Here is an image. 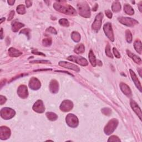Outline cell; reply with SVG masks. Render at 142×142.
Here are the masks:
<instances>
[{
  "instance_id": "29",
  "label": "cell",
  "mask_w": 142,
  "mask_h": 142,
  "mask_svg": "<svg viewBox=\"0 0 142 142\" xmlns=\"http://www.w3.org/2000/svg\"><path fill=\"white\" fill-rule=\"evenodd\" d=\"M46 115L47 116V118L50 121H55L57 119V115L54 113L52 112H47L46 113Z\"/></svg>"
},
{
  "instance_id": "11",
  "label": "cell",
  "mask_w": 142,
  "mask_h": 142,
  "mask_svg": "<svg viewBox=\"0 0 142 142\" xmlns=\"http://www.w3.org/2000/svg\"><path fill=\"white\" fill-rule=\"evenodd\" d=\"M73 106V103L71 101L65 100L62 103L60 106V109L61 111L63 112H69L72 110Z\"/></svg>"
},
{
  "instance_id": "19",
  "label": "cell",
  "mask_w": 142,
  "mask_h": 142,
  "mask_svg": "<svg viewBox=\"0 0 142 142\" xmlns=\"http://www.w3.org/2000/svg\"><path fill=\"white\" fill-rule=\"evenodd\" d=\"M49 89L53 93H56L58 90V83L55 79L52 80L49 84Z\"/></svg>"
},
{
  "instance_id": "10",
  "label": "cell",
  "mask_w": 142,
  "mask_h": 142,
  "mask_svg": "<svg viewBox=\"0 0 142 142\" xmlns=\"http://www.w3.org/2000/svg\"><path fill=\"white\" fill-rule=\"evenodd\" d=\"M11 135V131L6 127H1L0 128V138L2 140L8 139Z\"/></svg>"
},
{
  "instance_id": "21",
  "label": "cell",
  "mask_w": 142,
  "mask_h": 142,
  "mask_svg": "<svg viewBox=\"0 0 142 142\" xmlns=\"http://www.w3.org/2000/svg\"><path fill=\"white\" fill-rule=\"evenodd\" d=\"M127 54H128V55L130 57L132 58V59L133 60V61L135 62L136 63H138V64H140L141 62V60L140 58V57H138L137 56L135 55V54H134L133 53H132V52H130L129 51L127 50Z\"/></svg>"
},
{
  "instance_id": "12",
  "label": "cell",
  "mask_w": 142,
  "mask_h": 142,
  "mask_svg": "<svg viewBox=\"0 0 142 142\" xmlns=\"http://www.w3.org/2000/svg\"><path fill=\"white\" fill-rule=\"evenodd\" d=\"M59 65L62 67L70 69V70H73L76 72L79 71V67L77 66V65H76L75 64H73L71 63L67 62H64V61H62V62L61 61L59 63Z\"/></svg>"
},
{
  "instance_id": "6",
  "label": "cell",
  "mask_w": 142,
  "mask_h": 142,
  "mask_svg": "<svg viewBox=\"0 0 142 142\" xmlns=\"http://www.w3.org/2000/svg\"><path fill=\"white\" fill-rule=\"evenodd\" d=\"M66 122L69 126L75 128L78 124V119L74 114H70L67 116Z\"/></svg>"
},
{
  "instance_id": "31",
  "label": "cell",
  "mask_w": 142,
  "mask_h": 142,
  "mask_svg": "<svg viewBox=\"0 0 142 142\" xmlns=\"http://www.w3.org/2000/svg\"><path fill=\"white\" fill-rule=\"evenodd\" d=\"M126 37L127 41L128 43H131L132 42V35L129 30H127L126 32Z\"/></svg>"
},
{
  "instance_id": "35",
  "label": "cell",
  "mask_w": 142,
  "mask_h": 142,
  "mask_svg": "<svg viewBox=\"0 0 142 142\" xmlns=\"http://www.w3.org/2000/svg\"><path fill=\"white\" fill-rule=\"evenodd\" d=\"M103 113L106 115H110L111 113V110L108 108H105L102 110Z\"/></svg>"
},
{
  "instance_id": "3",
  "label": "cell",
  "mask_w": 142,
  "mask_h": 142,
  "mask_svg": "<svg viewBox=\"0 0 142 142\" xmlns=\"http://www.w3.org/2000/svg\"><path fill=\"white\" fill-rule=\"evenodd\" d=\"M118 122L116 119H112L108 123L104 128V132L107 135H110L115 130L118 126Z\"/></svg>"
},
{
  "instance_id": "49",
  "label": "cell",
  "mask_w": 142,
  "mask_h": 142,
  "mask_svg": "<svg viewBox=\"0 0 142 142\" xmlns=\"http://www.w3.org/2000/svg\"><path fill=\"white\" fill-rule=\"evenodd\" d=\"M141 4H139V5H138V6H139V10H140V12H141Z\"/></svg>"
},
{
  "instance_id": "16",
  "label": "cell",
  "mask_w": 142,
  "mask_h": 142,
  "mask_svg": "<svg viewBox=\"0 0 142 142\" xmlns=\"http://www.w3.org/2000/svg\"><path fill=\"white\" fill-rule=\"evenodd\" d=\"M120 87H121V89L122 92L124 93L127 96L129 97L132 96V92H131V90L128 85H127L125 83H121V84H120Z\"/></svg>"
},
{
  "instance_id": "47",
  "label": "cell",
  "mask_w": 142,
  "mask_h": 142,
  "mask_svg": "<svg viewBox=\"0 0 142 142\" xmlns=\"http://www.w3.org/2000/svg\"><path fill=\"white\" fill-rule=\"evenodd\" d=\"M8 3L10 5H13L14 3V1H9Z\"/></svg>"
},
{
  "instance_id": "39",
  "label": "cell",
  "mask_w": 142,
  "mask_h": 142,
  "mask_svg": "<svg viewBox=\"0 0 142 142\" xmlns=\"http://www.w3.org/2000/svg\"><path fill=\"white\" fill-rule=\"evenodd\" d=\"M30 30L29 29H23V30H22L20 32V34H24L27 36H29V33H30Z\"/></svg>"
},
{
  "instance_id": "15",
  "label": "cell",
  "mask_w": 142,
  "mask_h": 142,
  "mask_svg": "<svg viewBox=\"0 0 142 142\" xmlns=\"http://www.w3.org/2000/svg\"><path fill=\"white\" fill-rule=\"evenodd\" d=\"M17 93L20 97L22 98H27L28 96V90L27 87L24 85L20 86L17 90Z\"/></svg>"
},
{
  "instance_id": "33",
  "label": "cell",
  "mask_w": 142,
  "mask_h": 142,
  "mask_svg": "<svg viewBox=\"0 0 142 142\" xmlns=\"http://www.w3.org/2000/svg\"><path fill=\"white\" fill-rule=\"evenodd\" d=\"M43 44L45 46H49L52 44V39L50 38H46L43 40Z\"/></svg>"
},
{
  "instance_id": "42",
  "label": "cell",
  "mask_w": 142,
  "mask_h": 142,
  "mask_svg": "<svg viewBox=\"0 0 142 142\" xmlns=\"http://www.w3.org/2000/svg\"><path fill=\"white\" fill-rule=\"evenodd\" d=\"M6 101V99L5 97H3L2 96H0V102H1V105H2L3 103H5Z\"/></svg>"
},
{
  "instance_id": "9",
  "label": "cell",
  "mask_w": 142,
  "mask_h": 142,
  "mask_svg": "<svg viewBox=\"0 0 142 142\" xmlns=\"http://www.w3.org/2000/svg\"><path fill=\"white\" fill-rule=\"evenodd\" d=\"M103 30L107 37L111 39L112 41H114V35L112 28V25L110 23H105L103 26Z\"/></svg>"
},
{
  "instance_id": "36",
  "label": "cell",
  "mask_w": 142,
  "mask_h": 142,
  "mask_svg": "<svg viewBox=\"0 0 142 142\" xmlns=\"http://www.w3.org/2000/svg\"><path fill=\"white\" fill-rule=\"evenodd\" d=\"M108 141H120L121 140H120V139L116 136H113L110 138V139H108Z\"/></svg>"
},
{
  "instance_id": "40",
  "label": "cell",
  "mask_w": 142,
  "mask_h": 142,
  "mask_svg": "<svg viewBox=\"0 0 142 142\" xmlns=\"http://www.w3.org/2000/svg\"><path fill=\"white\" fill-rule=\"evenodd\" d=\"M105 14H106V16L109 18V19H111L112 17V13L111 12V11L110 10H107L105 11Z\"/></svg>"
},
{
  "instance_id": "45",
  "label": "cell",
  "mask_w": 142,
  "mask_h": 142,
  "mask_svg": "<svg viewBox=\"0 0 142 142\" xmlns=\"http://www.w3.org/2000/svg\"><path fill=\"white\" fill-rule=\"evenodd\" d=\"M98 5L97 4H96V5H95V6H94V7H93V9H92V10L93 11H97V9H98Z\"/></svg>"
},
{
  "instance_id": "37",
  "label": "cell",
  "mask_w": 142,
  "mask_h": 142,
  "mask_svg": "<svg viewBox=\"0 0 142 142\" xmlns=\"http://www.w3.org/2000/svg\"><path fill=\"white\" fill-rule=\"evenodd\" d=\"M46 31L47 32H49L51 33V34H57L56 30L52 27H49V28H48L47 29Z\"/></svg>"
},
{
  "instance_id": "25",
  "label": "cell",
  "mask_w": 142,
  "mask_h": 142,
  "mask_svg": "<svg viewBox=\"0 0 142 142\" xmlns=\"http://www.w3.org/2000/svg\"><path fill=\"white\" fill-rule=\"evenodd\" d=\"M112 9L114 12H118L119 11H121V4H120V3L118 1H115L113 3Z\"/></svg>"
},
{
  "instance_id": "24",
  "label": "cell",
  "mask_w": 142,
  "mask_h": 142,
  "mask_svg": "<svg viewBox=\"0 0 142 142\" xmlns=\"http://www.w3.org/2000/svg\"><path fill=\"white\" fill-rule=\"evenodd\" d=\"M24 26V24L18 22H14L12 23V31L14 32H16L19 31L20 28H22Z\"/></svg>"
},
{
  "instance_id": "17",
  "label": "cell",
  "mask_w": 142,
  "mask_h": 142,
  "mask_svg": "<svg viewBox=\"0 0 142 142\" xmlns=\"http://www.w3.org/2000/svg\"><path fill=\"white\" fill-rule=\"evenodd\" d=\"M130 105L132 107L133 110L134 111V112L139 116L140 119H141V111L140 108L138 106V104L135 102L132 101L130 102Z\"/></svg>"
},
{
  "instance_id": "43",
  "label": "cell",
  "mask_w": 142,
  "mask_h": 142,
  "mask_svg": "<svg viewBox=\"0 0 142 142\" xmlns=\"http://www.w3.org/2000/svg\"><path fill=\"white\" fill-rule=\"evenodd\" d=\"M49 62L48 61H33L32 62V63H48Z\"/></svg>"
},
{
  "instance_id": "1",
  "label": "cell",
  "mask_w": 142,
  "mask_h": 142,
  "mask_svg": "<svg viewBox=\"0 0 142 142\" xmlns=\"http://www.w3.org/2000/svg\"><path fill=\"white\" fill-rule=\"evenodd\" d=\"M54 8L56 10L61 13L68 14V15L74 16L76 14V10L73 7L68 5L61 4L59 3H55L53 5Z\"/></svg>"
},
{
  "instance_id": "22",
  "label": "cell",
  "mask_w": 142,
  "mask_h": 142,
  "mask_svg": "<svg viewBox=\"0 0 142 142\" xmlns=\"http://www.w3.org/2000/svg\"><path fill=\"white\" fill-rule=\"evenodd\" d=\"M85 47L83 44H79L76 46L74 52L77 54H81L85 52Z\"/></svg>"
},
{
  "instance_id": "5",
  "label": "cell",
  "mask_w": 142,
  "mask_h": 142,
  "mask_svg": "<svg viewBox=\"0 0 142 142\" xmlns=\"http://www.w3.org/2000/svg\"><path fill=\"white\" fill-rule=\"evenodd\" d=\"M118 21L120 22V23L129 27H133L138 23V21L129 17H119Z\"/></svg>"
},
{
  "instance_id": "32",
  "label": "cell",
  "mask_w": 142,
  "mask_h": 142,
  "mask_svg": "<svg viewBox=\"0 0 142 142\" xmlns=\"http://www.w3.org/2000/svg\"><path fill=\"white\" fill-rule=\"evenodd\" d=\"M59 23L61 26L64 27H68L69 25H70L67 19H62L60 20Z\"/></svg>"
},
{
  "instance_id": "13",
  "label": "cell",
  "mask_w": 142,
  "mask_h": 142,
  "mask_svg": "<svg viewBox=\"0 0 142 142\" xmlns=\"http://www.w3.org/2000/svg\"><path fill=\"white\" fill-rule=\"evenodd\" d=\"M33 110H34L35 112L40 113H43L45 110V108L44 105H43V102L41 100L37 101L34 105Z\"/></svg>"
},
{
  "instance_id": "38",
  "label": "cell",
  "mask_w": 142,
  "mask_h": 142,
  "mask_svg": "<svg viewBox=\"0 0 142 142\" xmlns=\"http://www.w3.org/2000/svg\"><path fill=\"white\" fill-rule=\"evenodd\" d=\"M113 51L114 54L116 58H119L120 57H121V55H120V53H119V52L118 51L117 49H116L115 48H113Z\"/></svg>"
},
{
  "instance_id": "23",
  "label": "cell",
  "mask_w": 142,
  "mask_h": 142,
  "mask_svg": "<svg viewBox=\"0 0 142 142\" xmlns=\"http://www.w3.org/2000/svg\"><path fill=\"white\" fill-rule=\"evenodd\" d=\"M88 56H89V61H90L91 64H92L93 67H95L96 65V63H97L96 58V57H95V56H94V54L92 50L90 51Z\"/></svg>"
},
{
  "instance_id": "7",
  "label": "cell",
  "mask_w": 142,
  "mask_h": 142,
  "mask_svg": "<svg viewBox=\"0 0 142 142\" xmlns=\"http://www.w3.org/2000/svg\"><path fill=\"white\" fill-rule=\"evenodd\" d=\"M67 60L72 62H76L80 65H83V66H86V65H88V61H87L86 58H83L82 57L72 56L68 57Z\"/></svg>"
},
{
  "instance_id": "26",
  "label": "cell",
  "mask_w": 142,
  "mask_h": 142,
  "mask_svg": "<svg viewBox=\"0 0 142 142\" xmlns=\"http://www.w3.org/2000/svg\"><path fill=\"white\" fill-rule=\"evenodd\" d=\"M134 48H135L136 50V51L139 54H141V50H142L141 41H139V40H136L135 42H134Z\"/></svg>"
},
{
  "instance_id": "20",
  "label": "cell",
  "mask_w": 142,
  "mask_h": 142,
  "mask_svg": "<svg viewBox=\"0 0 142 142\" xmlns=\"http://www.w3.org/2000/svg\"><path fill=\"white\" fill-rule=\"evenodd\" d=\"M9 54L11 57H16L21 56L22 53L18 49H16L14 48H10L9 49Z\"/></svg>"
},
{
  "instance_id": "14",
  "label": "cell",
  "mask_w": 142,
  "mask_h": 142,
  "mask_svg": "<svg viewBox=\"0 0 142 142\" xmlns=\"http://www.w3.org/2000/svg\"><path fill=\"white\" fill-rule=\"evenodd\" d=\"M29 86L32 89L37 90L41 87V83L37 78L33 77L31 79L30 83H29Z\"/></svg>"
},
{
  "instance_id": "18",
  "label": "cell",
  "mask_w": 142,
  "mask_h": 142,
  "mask_svg": "<svg viewBox=\"0 0 142 142\" xmlns=\"http://www.w3.org/2000/svg\"><path fill=\"white\" fill-rule=\"evenodd\" d=\"M130 73L131 75V77H132V78L133 79V81H134V83H135L136 86H137V88L139 89V90L141 91V84L139 81V79L137 78L136 74L132 70H130Z\"/></svg>"
},
{
  "instance_id": "50",
  "label": "cell",
  "mask_w": 142,
  "mask_h": 142,
  "mask_svg": "<svg viewBox=\"0 0 142 142\" xmlns=\"http://www.w3.org/2000/svg\"><path fill=\"white\" fill-rule=\"evenodd\" d=\"M141 72V69H140V71H139V72ZM140 76H141V74L140 73Z\"/></svg>"
},
{
  "instance_id": "48",
  "label": "cell",
  "mask_w": 142,
  "mask_h": 142,
  "mask_svg": "<svg viewBox=\"0 0 142 142\" xmlns=\"http://www.w3.org/2000/svg\"><path fill=\"white\" fill-rule=\"evenodd\" d=\"M1 39L3 38V30H2V28H1Z\"/></svg>"
},
{
  "instance_id": "41",
  "label": "cell",
  "mask_w": 142,
  "mask_h": 142,
  "mask_svg": "<svg viewBox=\"0 0 142 142\" xmlns=\"http://www.w3.org/2000/svg\"><path fill=\"white\" fill-rule=\"evenodd\" d=\"M14 15V11H12L10 12V13L9 14V15L8 21H11V20H12Z\"/></svg>"
},
{
  "instance_id": "28",
  "label": "cell",
  "mask_w": 142,
  "mask_h": 142,
  "mask_svg": "<svg viewBox=\"0 0 142 142\" xmlns=\"http://www.w3.org/2000/svg\"><path fill=\"white\" fill-rule=\"evenodd\" d=\"M72 38L76 42H78L81 39V36L77 32H73L72 34Z\"/></svg>"
},
{
  "instance_id": "34",
  "label": "cell",
  "mask_w": 142,
  "mask_h": 142,
  "mask_svg": "<svg viewBox=\"0 0 142 142\" xmlns=\"http://www.w3.org/2000/svg\"><path fill=\"white\" fill-rule=\"evenodd\" d=\"M105 53H106L107 56L111 58H113L112 54L111 53V47L109 45H107L106 46V48H105Z\"/></svg>"
},
{
  "instance_id": "4",
  "label": "cell",
  "mask_w": 142,
  "mask_h": 142,
  "mask_svg": "<svg viewBox=\"0 0 142 142\" xmlns=\"http://www.w3.org/2000/svg\"><path fill=\"white\" fill-rule=\"evenodd\" d=\"M15 115V112L12 109L10 108H3L1 111L2 118L5 119H9L13 117Z\"/></svg>"
},
{
  "instance_id": "8",
  "label": "cell",
  "mask_w": 142,
  "mask_h": 142,
  "mask_svg": "<svg viewBox=\"0 0 142 142\" xmlns=\"http://www.w3.org/2000/svg\"><path fill=\"white\" fill-rule=\"evenodd\" d=\"M103 15L102 13H98V15L96 16V19L94 20V22L92 24V29L95 31H98L101 27L102 25V21L103 19Z\"/></svg>"
},
{
  "instance_id": "27",
  "label": "cell",
  "mask_w": 142,
  "mask_h": 142,
  "mask_svg": "<svg viewBox=\"0 0 142 142\" xmlns=\"http://www.w3.org/2000/svg\"><path fill=\"white\" fill-rule=\"evenodd\" d=\"M124 12L129 15H132L134 13V11L133 8L129 5H125L124 6Z\"/></svg>"
},
{
  "instance_id": "46",
  "label": "cell",
  "mask_w": 142,
  "mask_h": 142,
  "mask_svg": "<svg viewBox=\"0 0 142 142\" xmlns=\"http://www.w3.org/2000/svg\"><path fill=\"white\" fill-rule=\"evenodd\" d=\"M32 52H33V53H34V54H38V55H43V56H45V54H43L42 53H39V52H34V51H33Z\"/></svg>"
},
{
  "instance_id": "2",
  "label": "cell",
  "mask_w": 142,
  "mask_h": 142,
  "mask_svg": "<svg viewBox=\"0 0 142 142\" xmlns=\"http://www.w3.org/2000/svg\"><path fill=\"white\" fill-rule=\"evenodd\" d=\"M79 14L84 17L88 18L90 16V8L86 2H81L77 5Z\"/></svg>"
},
{
  "instance_id": "44",
  "label": "cell",
  "mask_w": 142,
  "mask_h": 142,
  "mask_svg": "<svg viewBox=\"0 0 142 142\" xmlns=\"http://www.w3.org/2000/svg\"><path fill=\"white\" fill-rule=\"evenodd\" d=\"M27 7H30L32 5V1H26Z\"/></svg>"
},
{
  "instance_id": "30",
  "label": "cell",
  "mask_w": 142,
  "mask_h": 142,
  "mask_svg": "<svg viewBox=\"0 0 142 142\" xmlns=\"http://www.w3.org/2000/svg\"><path fill=\"white\" fill-rule=\"evenodd\" d=\"M17 12L19 14H23L26 13V9L25 7L23 5H20L18 6L17 7Z\"/></svg>"
}]
</instances>
